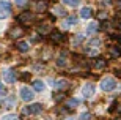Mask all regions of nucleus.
<instances>
[{"instance_id": "f257e3e1", "label": "nucleus", "mask_w": 121, "mask_h": 120, "mask_svg": "<svg viewBox=\"0 0 121 120\" xmlns=\"http://www.w3.org/2000/svg\"><path fill=\"white\" fill-rule=\"evenodd\" d=\"M115 85H117V81L113 79V77H105V79L101 81V89L104 92H112L115 89Z\"/></svg>"}, {"instance_id": "f03ea898", "label": "nucleus", "mask_w": 121, "mask_h": 120, "mask_svg": "<svg viewBox=\"0 0 121 120\" xmlns=\"http://www.w3.org/2000/svg\"><path fill=\"white\" fill-rule=\"evenodd\" d=\"M9 13H11V3L8 0H2L0 2V19L8 18Z\"/></svg>"}, {"instance_id": "7ed1b4c3", "label": "nucleus", "mask_w": 121, "mask_h": 120, "mask_svg": "<svg viewBox=\"0 0 121 120\" xmlns=\"http://www.w3.org/2000/svg\"><path fill=\"white\" fill-rule=\"evenodd\" d=\"M43 111V106H41L39 103H35V104H30V106L24 107V112L27 114V115H36V114H39Z\"/></svg>"}, {"instance_id": "20e7f679", "label": "nucleus", "mask_w": 121, "mask_h": 120, "mask_svg": "<svg viewBox=\"0 0 121 120\" xmlns=\"http://www.w3.org/2000/svg\"><path fill=\"white\" fill-rule=\"evenodd\" d=\"M17 21L22 24H30L31 21H33V14L30 13V11H22V13L17 16Z\"/></svg>"}, {"instance_id": "39448f33", "label": "nucleus", "mask_w": 121, "mask_h": 120, "mask_svg": "<svg viewBox=\"0 0 121 120\" xmlns=\"http://www.w3.org/2000/svg\"><path fill=\"white\" fill-rule=\"evenodd\" d=\"M3 79H5V82L13 84L14 81H16V71H14V70H5L3 71Z\"/></svg>"}, {"instance_id": "423d86ee", "label": "nucleus", "mask_w": 121, "mask_h": 120, "mask_svg": "<svg viewBox=\"0 0 121 120\" xmlns=\"http://www.w3.org/2000/svg\"><path fill=\"white\" fill-rule=\"evenodd\" d=\"M19 95H21V98H22L24 101H30L31 98H33V92L28 87H22L21 92H19Z\"/></svg>"}, {"instance_id": "0eeeda50", "label": "nucleus", "mask_w": 121, "mask_h": 120, "mask_svg": "<svg viewBox=\"0 0 121 120\" xmlns=\"http://www.w3.org/2000/svg\"><path fill=\"white\" fill-rule=\"evenodd\" d=\"M82 95L85 98H91L94 95V85L93 84H86L83 89H82Z\"/></svg>"}, {"instance_id": "6e6552de", "label": "nucleus", "mask_w": 121, "mask_h": 120, "mask_svg": "<svg viewBox=\"0 0 121 120\" xmlns=\"http://www.w3.org/2000/svg\"><path fill=\"white\" fill-rule=\"evenodd\" d=\"M105 65H107V60H105V58H101V57L96 58V60L93 62V68L94 70H104Z\"/></svg>"}, {"instance_id": "1a4fd4ad", "label": "nucleus", "mask_w": 121, "mask_h": 120, "mask_svg": "<svg viewBox=\"0 0 121 120\" xmlns=\"http://www.w3.org/2000/svg\"><path fill=\"white\" fill-rule=\"evenodd\" d=\"M49 38H50V41H52V43H60V41L63 40V35L60 33L58 30H54V32H50Z\"/></svg>"}, {"instance_id": "9d476101", "label": "nucleus", "mask_w": 121, "mask_h": 120, "mask_svg": "<svg viewBox=\"0 0 121 120\" xmlns=\"http://www.w3.org/2000/svg\"><path fill=\"white\" fill-rule=\"evenodd\" d=\"M24 35V29L22 27H14V29H11V32H9V36L11 38H19V36Z\"/></svg>"}, {"instance_id": "9b49d317", "label": "nucleus", "mask_w": 121, "mask_h": 120, "mask_svg": "<svg viewBox=\"0 0 121 120\" xmlns=\"http://www.w3.org/2000/svg\"><path fill=\"white\" fill-rule=\"evenodd\" d=\"M16 48H17L19 52H27L28 49H30V44H28V43H25V41H17Z\"/></svg>"}, {"instance_id": "f8f14e48", "label": "nucleus", "mask_w": 121, "mask_h": 120, "mask_svg": "<svg viewBox=\"0 0 121 120\" xmlns=\"http://www.w3.org/2000/svg\"><path fill=\"white\" fill-rule=\"evenodd\" d=\"M68 85H69V84H68L66 79H57V81H55V85H54V87L57 90H61V89H66Z\"/></svg>"}, {"instance_id": "ddd939ff", "label": "nucleus", "mask_w": 121, "mask_h": 120, "mask_svg": "<svg viewBox=\"0 0 121 120\" xmlns=\"http://www.w3.org/2000/svg\"><path fill=\"white\" fill-rule=\"evenodd\" d=\"M91 14H93V11H91V8H88V6L80 10V18H83V19H88Z\"/></svg>"}, {"instance_id": "4468645a", "label": "nucleus", "mask_w": 121, "mask_h": 120, "mask_svg": "<svg viewBox=\"0 0 121 120\" xmlns=\"http://www.w3.org/2000/svg\"><path fill=\"white\" fill-rule=\"evenodd\" d=\"M33 89H35L36 92H43V90H44V82L39 81V79L33 81Z\"/></svg>"}, {"instance_id": "2eb2a0df", "label": "nucleus", "mask_w": 121, "mask_h": 120, "mask_svg": "<svg viewBox=\"0 0 121 120\" xmlns=\"http://www.w3.org/2000/svg\"><path fill=\"white\" fill-rule=\"evenodd\" d=\"M79 104H80V100H79V98H71V100L66 101L68 107H76V106H79Z\"/></svg>"}, {"instance_id": "dca6fc26", "label": "nucleus", "mask_w": 121, "mask_h": 120, "mask_svg": "<svg viewBox=\"0 0 121 120\" xmlns=\"http://www.w3.org/2000/svg\"><path fill=\"white\" fill-rule=\"evenodd\" d=\"M54 14H55V16H65V14H66V11L63 10V6L57 5V6H54Z\"/></svg>"}, {"instance_id": "f3484780", "label": "nucleus", "mask_w": 121, "mask_h": 120, "mask_svg": "<svg viewBox=\"0 0 121 120\" xmlns=\"http://www.w3.org/2000/svg\"><path fill=\"white\" fill-rule=\"evenodd\" d=\"M38 32H39V33H43V35H47V33L50 32V29L47 25H43V24H41V25H38Z\"/></svg>"}, {"instance_id": "a211bd4d", "label": "nucleus", "mask_w": 121, "mask_h": 120, "mask_svg": "<svg viewBox=\"0 0 121 120\" xmlns=\"http://www.w3.org/2000/svg\"><path fill=\"white\" fill-rule=\"evenodd\" d=\"M66 63H68L66 55H65V54H63V55H60V57H58V60H57V65H58V67H65Z\"/></svg>"}, {"instance_id": "6ab92c4d", "label": "nucleus", "mask_w": 121, "mask_h": 120, "mask_svg": "<svg viewBox=\"0 0 121 120\" xmlns=\"http://www.w3.org/2000/svg\"><path fill=\"white\" fill-rule=\"evenodd\" d=\"M2 103H3V104H5L6 107H11V106L14 104V98H13V96H8V98H5V100H3Z\"/></svg>"}, {"instance_id": "aec40b11", "label": "nucleus", "mask_w": 121, "mask_h": 120, "mask_svg": "<svg viewBox=\"0 0 121 120\" xmlns=\"http://www.w3.org/2000/svg\"><path fill=\"white\" fill-rule=\"evenodd\" d=\"M77 22V18L76 16H69V18L66 19V24H65V27H69V25H74V24Z\"/></svg>"}, {"instance_id": "412c9836", "label": "nucleus", "mask_w": 121, "mask_h": 120, "mask_svg": "<svg viewBox=\"0 0 121 120\" xmlns=\"http://www.w3.org/2000/svg\"><path fill=\"white\" fill-rule=\"evenodd\" d=\"M46 6H47V5H46V2H38V3L35 5V10H36V11H44Z\"/></svg>"}, {"instance_id": "4be33fe9", "label": "nucleus", "mask_w": 121, "mask_h": 120, "mask_svg": "<svg viewBox=\"0 0 121 120\" xmlns=\"http://www.w3.org/2000/svg\"><path fill=\"white\" fill-rule=\"evenodd\" d=\"M63 3L68 5V6H77L80 3V0H63Z\"/></svg>"}, {"instance_id": "5701e85b", "label": "nucleus", "mask_w": 121, "mask_h": 120, "mask_svg": "<svg viewBox=\"0 0 121 120\" xmlns=\"http://www.w3.org/2000/svg\"><path fill=\"white\" fill-rule=\"evenodd\" d=\"M120 49L118 48H110V55H112L113 58H117V57H120Z\"/></svg>"}, {"instance_id": "b1692460", "label": "nucleus", "mask_w": 121, "mask_h": 120, "mask_svg": "<svg viewBox=\"0 0 121 120\" xmlns=\"http://www.w3.org/2000/svg\"><path fill=\"white\" fill-rule=\"evenodd\" d=\"M3 120H19L17 115H14V114H8V115H5Z\"/></svg>"}, {"instance_id": "393cba45", "label": "nucleus", "mask_w": 121, "mask_h": 120, "mask_svg": "<svg viewBox=\"0 0 121 120\" xmlns=\"http://www.w3.org/2000/svg\"><path fill=\"white\" fill-rule=\"evenodd\" d=\"M63 98H65V93H57V95L54 96V100H55L57 103H60V101H63Z\"/></svg>"}, {"instance_id": "a878e982", "label": "nucleus", "mask_w": 121, "mask_h": 120, "mask_svg": "<svg viewBox=\"0 0 121 120\" xmlns=\"http://www.w3.org/2000/svg\"><path fill=\"white\" fill-rule=\"evenodd\" d=\"M80 120H91V114H90V112L82 114V115H80Z\"/></svg>"}, {"instance_id": "bb28decb", "label": "nucleus", "mask_w": 121, "mask_h": 120, "mask_svg": "<svg viewBox=\"0 0 121 120\" xmlns=\"http://www.w3.org/2000/svg\"><path fill=\"white\" fill-rule=\"evenodd\" d=\"M96 29H98V24H96V22H93V24L88 25V32H94Z\"/></svg>"}, {"instance_id": "cd10ccee", "label": "nucleus", "mask_w": 121, "mask_h": 120, "mask_svg": "<svg viewBox=\"0 0 121 120\" xmlns=\"http://www.w3.org/2000/svg\"><path fill=\"white\" fill-rule=\"evenodd\" d=\"M16 3H17V5H21V6H24V5L27 3V0H16Z\"/></svg>"}, {"instance_id": "c85d7f7f", "label": "nucleus", "mask_w": 121, "mask_h": 120, "mask_svg": "<svg viewBox=\"0 0 121 120\" xmlns=\"http://www.w3.org/2000/svg\"><path fill=\"white\" fill-rule=\"evenodd\" d=\"M80 41H83V36H76V40H74V43H80Z\"/></svg>"}, {"instance_id": "c756f323", "label": "nucleus", "mask_w": 121, "mask_h": 120, "mask_svg": "<svg viewBox=\"0 0 121 120\" xmlns=\"http://www.w3.org/2000/svg\"><path fill=\"white\" fill-rule=\"evenodd\" d=\"M99 18H101V19L105 18V13H104V11H101V13H99Z\"/></svg>"}, {"instance_id": "7c9ffc66", "label": "nucleus", "mask_w": 121, "mask_h": 120, "mask_svg": "<svg viewBox=\"0 0 121 120\" xmlns=\"http://www.w3.org/2000/svg\"><path fill=\"white\" fill-rule=\"evenodd\" d=\"M117 8H118V10H121V0L118 2V3H117Z\"/></svg>"}, {"instance_id": "2f4dec72", "label": "nucleus", "mask_w": 121, "mask_h": 120, "mask_svg": "<svg viewBox=\"0 0 121 120\" xmlns=\"http://www.w3.org/2000/svg\"><path fill=\"white\" fill-rule=\"evenodd\" d=\"M66 120H74V119H72V117H69V119H66Z\"/></svg>"}, {"instance_id": "473e14b6", "label": "nucleus", "mask_w": 121, "mask_h": 120, "mask_svg": "<svg viewBox=\"0 0 121 120\" xmlns=\"http://www.w3.org/2000/svg\"><path fill=\"white\" fill-rule=\"evenodd\" d=\"M0 90H2V81H0Z\"/></svg>"}, {"instance_id": "72a5a7b5", "label": "nucleus", "mask_w": 121, "mask_h": 120, "mask_svg": "<svg viewBox=\"0 0 121 120\" xmlns=\"http://www.w3.org/2000/svg\"><path fill=\"white\" fill-rule=\"evenodd\" d=\"M118 27H120V29H121V22H120V24H118Z\"/></svg>"}, {"instance_id": "f704fd0d", "label": "nucleus", "mask_w": 121, "mask_h": 120, "mask_svg": "<svg viewBox=\"0 0 121 120\" xmlns=\"http://www.w3.org/2000/svg\"><path fill=\"white\" fill-rule=\"evenodd\" d=\"M120 44H121V40H120Z\"/></svg>"}, {"instance_id": "c9c22d12", "label": "nucleus", "mask_w": 121, "mask_h": 120, "mask_svg": "<svg viewBox=\"0 0 121 120\" xmlns=\"http://www.w3.org/2000/svg\"><path fill=\"white\" fill-rule=\"evenodd\" d=\"M117 120H118V119H117ZM120 120H121V119H120Z\"/></svg>"}]
</instances>
